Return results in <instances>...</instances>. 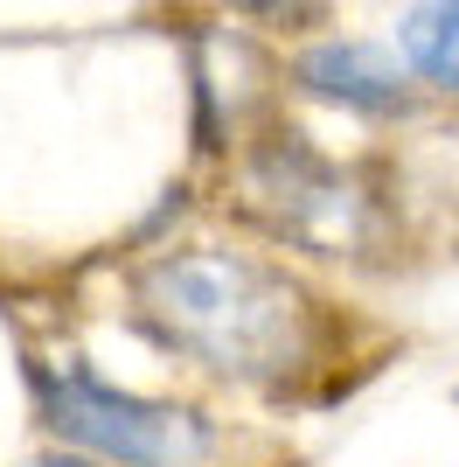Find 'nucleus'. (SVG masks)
<instances>
[{
    "label": "nucleus",
    "mask_w": 459,
    "mask_h": 467,
    "mask_svg": "<svg viewBox=\"0 0 459 467\" xmlns=\"http://www.w3.org/2000/svg\"><path fill=\"white\" fill-rule=\"evenodd\" d=\"M133 307L153 328V342H168L174 356H189L230 384L286 390L321 356L313 300L250 252L195 244V252L147 258L133 279Z\"/></svg>",
    "instance_id": "nucleus-1"
},
{
    "label": "nucleus",
    "mask_w": 459,
    "mask_h": 467,
    "mask_svg": "<svg viewBox=\"0 0 459 467\" xmlns=\"http://www.w3.org/2000/svg\"><path fill=\"white\" fill-rule=\"evenodd\" d=\"M28 384L42 426L105 467H202L216 453V426L195 405L139 398L91 370H28Z\"/></svg>",
    "instance_id": "nucleus-2"
},
{
    "label": "nucleus",
    "mask_w": 459,
    "mask_h": 467,
    "mask_svg": "<svg viewBox=\"0 0 459 467\" xmlns=\"http://www.w3.org/2000/svg\"><path fill=\"white\" fill-rule=\"evenodd\" d=\"M250 195L271 216V231L300 237V244H362V195L342 182V168L313 147L306 133H271L250 154Z\"/></svg>",
    "instance_id": "nucleus-3"
},
{
    "label": "nucleus",
    "mask_w": 459,
    "mask_h": 467,
    "mask_svg": "<svg viewBox=\"0 0 459 467\" xmlns=\"http://www.w3.org/2000/svg\"><path fill=\"white\" fill-rule=\"evenodd\" d=\"M300 91L342 105V112H362V119H390L411 105V84H403V63L376 42H355V36H334V42H313L300 49L292 63Z\"/></svg>",
    "instance_id": "nucleus-4"
},
{
    "label": "nucleus",
    "mask_w": 459,
    "mask_h": 467,
    "mask_svg": "<svg viewBox=\"0 0 459 467\" xmlns=\"http://www.w3.org/2000/svg\"><path fill=\"white\" fill-rule=\"evenodd\" d=\"M403 63L432 78L439 91H459V0H418L397 28Z\"/></svg>",
    "instance_id": "nucleus-5"
},
{
    "label": "nucleus",
    "mask_w": 459,
    "mask_h": 467,
    "mask_svg": "<svg viewBox=\"0 0 459 467\" xmlns=\"http://www.w3.org/2000/svg\"><path fill=\"white\" fill-rule=\"evenodd\" d=\"M237 7H244V15H265V21H300L313 0H237Z\"/></svg>",
    "instance_id": "nucleus-6"
},
{
    "label": "nucleus",
    "mask_w": 459,
    "mask_h": 467,
    "mask_svg": "<svg viewBox=\"0 0 459 467\" xmlns=\"http://www.w3.org/2000/svg\"><path fill=\"white\" fill-rule=\"evenodd\" d=\"M36 467H76V461H36Z\"/></svg>",
    "instance_id": "nucleus-7"
}]
</instances>
